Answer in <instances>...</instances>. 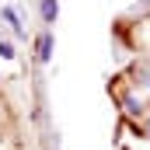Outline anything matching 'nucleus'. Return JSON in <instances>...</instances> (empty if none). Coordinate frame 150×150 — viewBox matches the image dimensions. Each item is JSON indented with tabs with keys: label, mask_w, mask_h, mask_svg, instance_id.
Instances as JSON below:
<instances>
[{
	"label": "nucleus",
	"mask_w": 150,
	"mask_h": 150,
	"mask_svg": "<svg viewBox=\"0 0 150 150\" xmlns=\"http://www.w3.org/2000/svg\"><path fill=\"white\" fill-rule=\"evenodd\" d=\"M0 14H4V21L11 25V32H14V38H28V32H25V25H21V18H18V11H14V7H4Z\"/></svg>",
	"instance_id": "obj_3"
},
{
	"label": "nucleus",
	"mask_w": 150,
	"mask_h": 150,
	"mask_svg": "<svg viewBox=\"0 0 150 150\" xmlns=\"http://www.w3.org/2000/svg\"><path fill=\"white\" fill-rule=\"evenodd\" d=\"M35 56H38V63L52 59V28H42L35 35Z\"/></svg>",
	"instance_id": "obj_1"
},
{
	"label": "nucleus",
	"mask_w": 150,
	"mask_h": 150,
	"mask_svg": "<svg viewBox=\"0 0 150 150\" xmlns=\"http://www.w3.org/2000/svg\"><path fill=\"white\" fill-rule=\"evenodd\" d=\"M0 56H4V59H14V56H18V52H14V45H11L7 38H0Z\"/></svg>",
	"instance_id": "obj_4"
},
{
	"label": "nucleus",
	"mask_w": 150,
	"mask_h": 150,
	"mask_svg": "<svg viewBox=\"0 0 150 150\" xmlns=\"http://www.w3.org/2000/svg\"><path fill=\"white\" fill-rule=\"evenodd\" d=\"M38 14H42L45 28L56 25V18H59V0H38Z\"/></svg>",
	"instance_id": "obj_2"
}]
</instances>
